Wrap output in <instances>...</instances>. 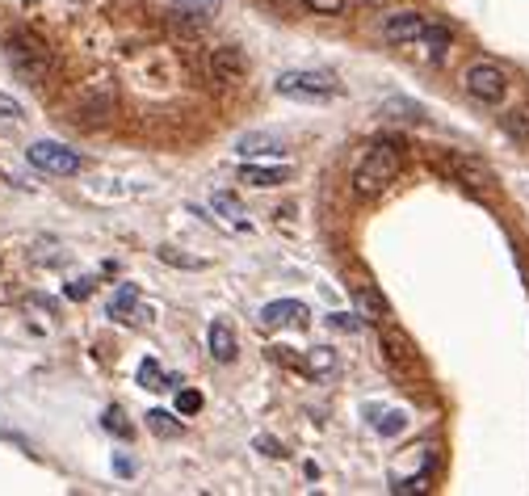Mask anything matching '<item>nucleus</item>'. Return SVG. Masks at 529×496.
I'll list each match as a JSON object with an SVG mask.
<instances>
[{"label":"nucleus","instance_id":"f257e3e1","mask_svg":"<svg viewBox=\"0 0 529 496\" xmlns=\"http://www.w3.org/2000/svg\"><path fill=\"white\" fill-rule=\"evenodd\" d=\"M400 168H403V144L378 139V144L361 156V165L353 168V189L366 194V198H374V194H382V189L400 177Z\"/></svg>","mask_w":529,"mask_h":496},{"label":"nucleus","instance_id":"f03ea898","mask_svg":"<svg viewBox=\"0 0 529 496\" xmlns=\"http://www.w3.org/2000/svg\"><path fill=\"white\" fill-rule=\"evenodd\" d=\"M9 64H13V72L25 80V85H43L46 76H51V67H55V59H51V51H46L38 38H30V34H9Z\"/></svg>","mask_w":529,"mask_h":496},{"label":"nucleus","instance_id":"7ed1b4c3","mask_svg":"<svg viewBox=\"0 0 529 496\" xmlns=\"http://www.w3.org/2000/svg\"><path fill=\"white\" fill-rule=\"evenodd\" d=\"M463 88L475 101H483V106H500L508 93V76H504V67L492 64V59H475L463 72Z\"/></svg>","mask_w":529,"mask_h":496},{"label":"nucleus","instance_id":"20e7f679","mask_svg":"<svg viewBox=\"0 0 529 496\" xmlns=\"http://www.w3.org/2000/svg\"><path fill=\"white\" fill-rule=\"evenodd\" d=\"M278 93L281 97H299V101H324L336 93V76L332 72H320V67L286 72V76H278Z\"/></svg>","mask_w":529,"mask_h":496},{"label":"nucleus","instance_id":"39448f33","mask_svg":"<svg viewBox=\"0 0 529 496\" xmlns=\"http://www.w3.org/2000/svg\"><path fill=\"white\" fill-rule=\"evenodd\" d=\"M25 160H30L34 168H43V173H55V177H72V173H80V165H85L72 147L55 144V139H38V144H30L25 147Z\"/></svg>","mask_w":529,"mask_h":496},{"label":"nucleus","instance_id":"423d86ee","mask_svg":"<svg viewBox=\"0 0 529 496\" xmlns=\"http://www.w3.org/2000/svg\"><path fill=\"white\" fill-rule=\"evenodd\" d=\"M249 51L244 46H236V43H223V46H215L210 51V76L215 80H223V85H231V80H244L249 76Z\"/></svg>","mask_w":529,"mask_h":496},{"label":"nucleus","instance_id":"0eeeda50","mask_svg":"<svg viewBox=\"0 0 529 496\" xmlns=\"http://www.w3.org/2000/svg\"><path fill=\"white\" fill-rule=\"evenodd\" d=\"M421 30H424V17H421V13H412V9L391 13L387 22H382V34H387V43H395V46L421 43Z\"/></svg>","mask_w":529,"mask_h":496},{"label":"nucleus","instance_id":"6e6552de","mask_svg":"<svg viewBox=\"0 0 529 496\" xmlns=\"http://www.w3.org/2000/svg\"><path fill=\"white\" fill-rule=\"evenodd\" d=\"M260 329H281V324H307V308L299 299H278V303H265L257 316Z\"/></svg>","mask_w":529,"mask_h":496},{"label":"nucleus","instance_id":"1a4fd4ad","mask_svg":"<svg viewBox=\"0 0 529 496\" xmlns=\"http://www.w3.org/2000/svg\"><path fill=\"white\" fill-rule=\"evenodd\" d=\"M290 177H294V173H290L286 165H244V168H239V181H244V186H252V189L286 186Z\"/></svg>","mask_w":529,"mask_h":496},{"label":"nucleus","instance_id":"9d476101","mask_svg":"<svg viewBox=\"0 0 529 496\" xmlns=\"http://www.w3.org/2000/svg\"><path fill=\"white\" fill-rule=\"evenodd\" d=\"M387 299H382V290H378V287H370V282H366V287H361V290H357V311H353V316H357V320H361V324H382V320H387Z\"/></svg>","mask_w":529,"mask_h":496},{"label":"nucleus","instance_id":"9b49d317","mask_svg":"<svg viewBox=\"0 0 529 496\" xmlns=\"http://www.w3.org/2000/svg\"><path fill=\"white\" fill-rule=\"evenodd\" d=\"M206 345H210V358L215 362H236V332H231V324L227 320H215L210 324V332H206Z\"/></svg>","mask_w":529,"mask_h":496},{"label":"nucleus","instance_id":"f8f14e48","mask_svg":"<svg viewBox=\"0 0 529 496\" xmlns=\"http://www.w3.org/2000/svg\"><path fill=\"white\" fill-rule=\"evenodd\" d=\"M236 152L244 156V160H252V156H278L286 152V144H281L278 135H244L236 144Z\"/></svg>","mask_w":529,"mask_h":496},{"label":"nucleus","instance_id":"ddd939ff","mask_svg":"<svg viewBox=\"0 0 529 496\" xmlns=\"http://www.w3.org/2000/svg\"><path fill=\"white\" fill-rule=\"evenodd\" d=\"M302 370H307L311 379H328L336 370V349H332V345H315V349H307Z\"/></svg>","mask_w":529,"mask_h":496},{"label":"nucleus","instance_id":"4468645a","mask_svg":"<svg viewBox=\"0 0 529 496\" xmlns=\"http://www.w3.org/2000/svg\"><path fill=\"white\" fill-rule=\"evenodd\" d=\"M382 349H387V362H391V366L416 362V353H412L408 337H400V332H391V329H382Z\"/></svg>","mask_w":529,"mask_h":496},{"label":"nucleus","instance_id":"2eb2a0df","mask_svg":"<svg viewBox=\"0 0 529 496\" xmlns=\"http://www.w3.org/2000/svg\"><path fill=\"white\" fill-rule=\"evenodd\" d=\"M177 13H185V17H194L198 25H206L210 17L219 13V0H173Z\"/></svg>","mask_w":529,"mask_h":496},{"label":"nucleus","instance_id":"dca6fc26","mask_svg":"<svg viewBox=\"0 0 529 496\" xmlns=\"http://www.w3.org/2000/svg\"><path fill=\"white\" fill-rule=\"evenodd\" d=\"M148 430L156 433V438H177V433H181V420H177L173 412H164V409H151L148 412Z\"/></svg>","mask_w":529,"mask_h":496},{"label":"nucleus","instance_id":"f3484780","mask_svg":"<svg viewBox=\"0 0 529 496\" xmlns=\"http://www.w3.org/2000/svg\"><path fill=\"white\" fill-rule=\"evenodd\" d=\"M135 303H139V290H135V287H122L118 295L109 299V316L127 324V320H130V311H135Z\"/></svg>","mask_w":529,"mask_h":496},{"label":"nucleus","instance_id":"a211bd4d","mask_svg":"<svg viewBox=\"0 0 529 496\" xmlns=\"http://www.w3.org/2000/svg\"><path fill=\"white\" fill-rule=\"evenodd\" d=\"M156 257H160L164 265H177V269H206L202 257H189V253H181V248H173V244L156 248Z\"/></svg>","mask_w":529,"mask_h":496},{"label":"nucleus","instance_id":"6ab92c4d","mask_svg":"<svg viewBox=\"0 0 529 496\" xmlns=\"http://www.w3.org/2000/svg\"><path fill=\"white\" fill-rule=\"evenodd\" d=\"M374 430L382 433V438H395V433H403V430H408V412H400V409L378 412V417H374Z\"/></svg>","mask_w":529,"mask_h":496},{"label":"nucleus","instance_id":"aec40b11","mask_svg":"<svg viewBox=\"0 0 529 496\" xmlns=\"http://www.w3.org/2000/svg\"><path fill=\"white\" fill-rule=\"evenodd\" d=\"M504 131L513 135V139H521V144H529V110L525 106H517V110L504 114Z\"/></svg>","mask_w":529,"mask_h":496},{"label":"nucleus","instance_id":"412c9836","mask_svg":"<svg viewBox=\"0 0 529 496\" xmlns=\"http://www.w3.org/2000/svg\"><path fill=\"white\" fill-rule=\"evenodd\" d=\"M450 25H442V22H424V30H421V43H429L432 51H437V56H442L445 46H450Z\"/></svg>","mask_w":529,"mask_h":496},{"label":"nucleus","instance_id":"4be33fe9","mask_svg":"<svg viewBox=\"0 0 529 496\" xmlns=\"http://www.w3.org/2000/svg\"><path fill=\"white\" fill-rule=\"evenodd\" d=\"M458 181H463V186H471V189H487V181H492V177L483 173V168L479 165H471V160H458Z\"/></svg>","mask_w":529,"mask_h":496},{"label":"nucleus","instance_id":"5701e85b","mask_svg":"<svg viewBox=\"0 0 529 496\" xmlns=\"http://www.w3.org/2000/svg\"><path fill=\"white\" fill-rule=\"evenodd\" d=\"M424 488H429V471L412 475V480H395V484H391V492H395V496H412V492H424Z\"/></svg>","mask_w":529,"mask_h":496},{"label":"nucleus","instance_id":"b1692460","mask_svg":"<svg viewBox=\"0 0 529 496\" xmlns=\"http://www.w3.org/2000/svg\"><path fill=\"white\" fill-rule=\"evenodd\" d=\"M101 425H106V430L114 433V438H130V425H127V417H122V409H106Z\"/></svg>","mask_w":529,"mask_h":496},{"label":"nucleus","instance_id":"393cba45","mask_svg":"<svg viewBox=\"0 0 529 496\" xmlns=\"http://www.w3.org/2000/svg\"><path fill=\"white\" fill-rule=\"evenodd\" d=\"M139 383L148 387V391H156V387H164V375H160V366L151 362V358H143V366H139Z\"/></svg>","mask_w":529,"mask_h":496},{"label":"nucleus","instance_id":"a878e982","mask_svg":"<svg viewBox=\"0 0 529 496\" xmlns=\"http://www.w3.org/2000/svg\"><path fill=\"white\" fill-rule=\"evenodd\" d=\"M311 13H328V17H336V13H345V0H302Z\"/></svg>","mask_w":529,"mask_h":496},{"label":"nucleus","instance_id":"bb28decb","mask_svg":"<svg viewBox=\"0 0 529 496\" xmlns=\"http://www.w3.org/2000/svg\"><path fill=\"white\" fill-rule=\"evenodd\" d=\"M215 210L223 219H239V202L231 198V194H215Z\"/></svg>","mask_w":529,"mask_h":496},{"label":"nucleus","instance_id":"cd10ccee","mask_svg":"<svg viewBox=\"0 0 529 496\" xmlns=\"http://www.w3.org/2000/svg\"><path fill=\"white\" fill-rule=\"evenodd\" d=\"M93 287H97L93 278H76V282H67L64 295H67V299H88V295H93Z\"/></svg>","mask_w":529,"mask_h":496},{"label":"nucleus","instance_id":"c85d7f7f","mask_svg":"<svg viewBox=\"0 0 529 496\" xmlns=\"http://www.w3.org/2000/svg\"><path fill=\"white\" fill-rule=\"evenodd\" d=\"M177 412H185V417H189V412H202V396H198V391H181V396H177Z\"/></svg>","mask_w":529,"mask_h":496},{"label":"nucleus","instance_id":"c756f323","mask_svg":"<svg viewBox=\"0 0 529 496\" xmlns=\"http://www.w3.org/2000/svg\"><path fill=\"white\" fill-rule=\"evenodd\" d=\"M0 118H22V101L9 97V93H0Z\"/></svg>","mask_w":529,"mask_h":496},{"label":"nucleus","instance_id":"7c9ffc66","mask_svg":"<svg viewBox=\"0 0 529 496\" xmlns=\"http://www.w3.org/2000/svg\"><path fill=\"white\" fill-rule=\"evenodd\" d=\"M328 324H332V329H341V332H357V329H361V320H353V316H328Z\"/></svg>","mask_w":529,"mask_h":496},{"label":"nucleus","instance_id":"2f4dec72","mask_svg":"<svg viewBox=\"0 0 529 496\" xmlns=\"http://www.w3.org/2000/svg\"><path fill=\"white\" fill-rule=\"evenodd\" d=\"M114 471H118V475H135V463L118 454V459H114Z\"/></svg>","mask_w":529,"mask_h":496}]
</instances>
